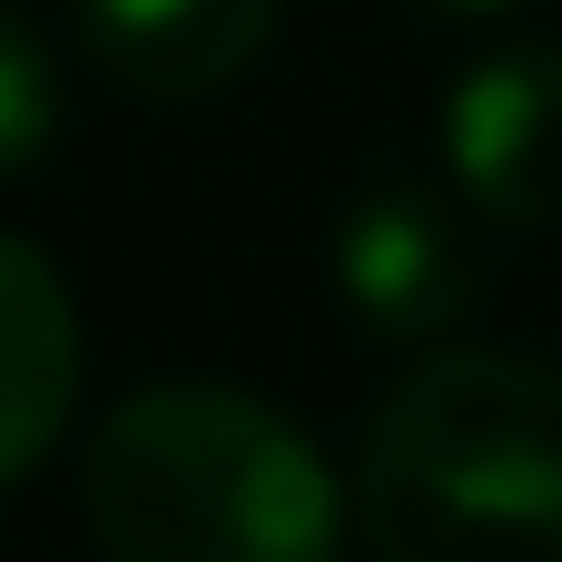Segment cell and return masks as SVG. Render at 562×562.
<instances>
[{
    "label": "cell",
    "instance_id": "obj_5",
    "mask_svg": "<svg viewBox=\"0 0 562 562\" xmlns=\"http://www.w3.org/2000/svg\"><path fill=\"white\" fill-rule=\"evenodd\" d=\"M286 0H69V40L79 59L148 109H188L217 99L227 79H247L277 40Z\"/></svg>",
    "mask_w": 562,
    "mask_h": 562
},
{
    "label": "cell",
    "instance_id": "obj_3",
    "mask_svg": "<svg viewBox=\"0 0 562 562\" xmlns=\"http://www.w3.org/2000/svg\"><path fill=\"white\" fill-rule=\"evenodd\" d=\"M326 277H336V306L356 316V336H375L395 356L445 346L484 306L474 207L435 178H366L326 237Z\"/></svg>",
    "mask_w": 562,
    "mask_h": 562
},
{
    "label": "cell",
    "instance_id": "obj_8",
    "mask_svg": "<svg viewBox=\"0 0 562 562\" xmlns=\"http://www.w3.org/2000/svg\"><path fill=\"white\" fill-rule=\"evenodd\" d=\"M435 20H504V10H524V0H425Z\"/></svg>",
    "mask_w": 562,
    "mask_h": 562
},
{
    "label": "cell",
    "instance_id": "obj_6",
    "mask_svg": "<svg viewBox=\"0 0 562 562\" xmlns=\"http://www.w3.org/2000/svg\"><path fill=\"white\" fill-rule=\"evenodd\" d=\"M79 415V296L69 277L0 227V494H20Z\"/></svg>",
    "mask_w": 562,
    "mask_h": 562
},
{
    "label": "cell",
    "instance_id": "obj_4",
    "mask_svg": "<svg viewBox=\"0 0 562 562\" xmlns=\"http://www.w3.org/2000/svg\"><path fill=\"white\" fill-rule=\"evenodd\" d=\"M445 188L484 227H562V40H504L445 89Z\"/></svg>",
    "mask_w": 562,
    "mask_h": 562
},
{
    "label": "cell",
    "instance_id": "obj_7",
    "mask_svg": "<svg viewBox=\"0 0 562 562\" xmlns=\"http://www.w3.org/2000/svg\"><path fill=\"white\" fill-rule=\"evenodd\" d=\"M59 138V49L30 10L0 0V188H20Z\"/></svg>",
    "mask_w": 562,
    "mask_h": 562
},
{
    "label": "cell",
    "instance_id": "obj_2",
    "mask_svg": "<svg viewBox=\"0 0 562 562\" xmlns=\"http://www.w3.org/2000/svg\"><path fill=\"white\" fill-rule=\"evenodd\" d=\"M99 562H336L346 484L316 435L217 375L138 385L79 454Z\"/></svg>",
    "mask_w": 562,
    "mask_h": 562
},
{
    "label": "cell",
    "instance_id": "obj_1",
    "mask_svg": "<svg viewBox=\"0 0 562 562\" xmlns=\"http://www.w3.org/2000/svg\"><path fill=\"white\" fill-rule=\"evenodd\" d=\"M346 514L375 562H562V366L415 346L356 425Z\"/></svg>",
    "mask_w": 562,
    "mask_h": 562
}]
</instances>
